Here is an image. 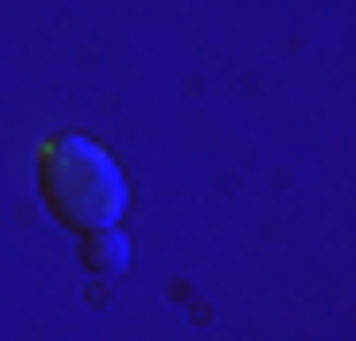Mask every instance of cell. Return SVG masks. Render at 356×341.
I'll list each match as a JSON object with an SVG mask.
<instances>
[{"label": "cell", "mask_w": 356, "mask_h": 341, "mask_svg": "<svg viewBox=\"0 0 356 341\" xmlns=\"http://www.w3.org/2000/svg\"><path fill=\"white\" fill-rule=\"evenodd\" d=\"M38 182H46V205L69 220V228H114L122 220V175H114V159L99 152V144H83V136H54L46 152H38Z\"/></svg>", "instance_id": "obj_1"}, {"label": "cell", "mask_w": 356, "mask_h": 341, "mask_svg": "<svg viewBox=\"0 0 356 341\" xmlns=\"http://www.w3.org/2000/svg\"><path fill=\"white\" fill-rule=\"evenodd\" d=\"M122 258H129V243L114 228H91V273H122Z\"/></svg>", "instance_id": "obj_2"}]
</instances>
